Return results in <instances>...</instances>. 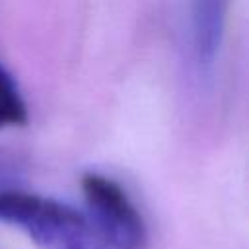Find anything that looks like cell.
I'll return each mask as SVG.
<instances>
[{
  "label": "cell",
  "instance_id": "3957f363",
  "mask_svg": "<svg viewBox=\"0 0 249 249\" xmlns=\"http://www.w3.org/2000/svg\"><path fill=\"white\" fill-rule=\"evenodd\" d=\"M228 0H193V35L200 60L210 62L220 49Z\"/></svg>",
  "mask_w": 249,
  "mask_h": 249
},
{
  "label": "cell",
  "instance_id": "277c9868",
  "mask_svg": "<svg viewBox=\"0 0 249 249\" xmlns=\"http://www.w3.org/2000/svg\"><path fill=\"white\" fill-rule=\"evenodd\" d=\"M27 121L29 111L23 93L12 72L0 62V130L23 126Z\"/></svg>",
  "mask_w": 249,
  "mask_h": 249
},
{
  "label": "cell",
  "instance_id": "7a4b0ae2",
  "mask_svg": "<svg viewBox=\"0 0 249 249\" xmlns=\"http://www.w3.org/2000/svg\"><path fill=\"white\" fill-rule=\"evenodd\" d=\"M88 218L111 249H148V226L126 191L111 177L88 171L80 177Z\"/></svg>",
  "mask_w": 249,
  "mask_h": 249
},
{
  "label": "cell",
  "instance_id": "6da1fadb",
  "mask_svg": "<svg viewBox=\"0 0 249 249\" xmlns=\"http://www.w3.org/2000/svg\"><path fill=\"white\" fill-rule=\"evenodd\" d=\"M0 222L23 231L37 249H111L86 214L29 191H0Z\"/></svg>",
  "mask_w": 249,
  "mask_h": 249
}]
</instances>
